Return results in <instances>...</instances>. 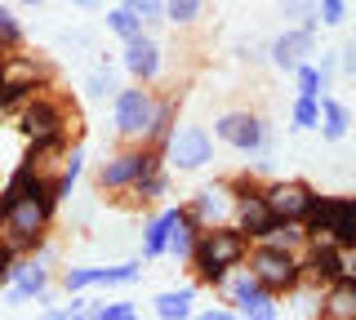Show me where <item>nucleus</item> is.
<instances>
[{
    "mask_svg": "<svg viewBox=\"0 0 356 320\" xmlns=\"http://www.w3.org/2000/svg\"><path fill=\"white\" fill-rule=\"evenodd\" d=\"M49 258H54V249L49 245H40L36 253H27V258H18V267H14V285L5 289V303L9 307H22V303H49V285H54V276H49Z\"/></svg>",
    "mask_w": 356,
    "mask_h": 320,
    "instance_id": "obj_8",
    "label": "nucleus"
},
{
    "mask_svg": "<svg viewBox=\"0 0 356 320\" xmlns=\"http://www.w3.org/2000/svg\"><path fill=\"white\" fill-rule=\"evenodd\" d=\"M14 5H27V9H36V5H44V0H14Z\"/></svg>",
    "mask_w": 356,
    "mask_h": 320,
    "instance_id": "obj_42",
    "label": "nucleus"
},
{
    "mask_svg": "<svg viewBox=\"0 0 356 320\" xmlns=\"http://www.w3.org/2000/svg\"><path fill=\"white\" fill-rule=\"evenodd\" d=\"M316 14H321V27H339L348 18V0H316Z\"/></svg>",
    "mask_w": 356,
    "mask_h": 320,
    "instance_id": "obj_37",
    "label": "nucleus"
},
{
    "mask_svg": "<svg viewBox=\"0 0 356 320\" xmlns=\"http://www.w3.org/2000/svg\"><path fill=\"white\" fill-rule=\"evenodd\" d=\"M348 276V249H339L334 240H307L303 249V280L312 285H330Z\"/></svg>",
    "mask_w": 356,
    "mask_h": 320,
    "instance_id": "obj_12",
    "label": "nucleus"
},
{
    "mask_svg": "<svg viewBox=\"0 0 356 320\" xmlns=\"http://www.w3.org/2000/svg\"><path fill=\"white\" fill-rule=\"evenodd\" d=\"M316 320H356V276H339L325 285Z\"/></svg>",
    "mask_w": 356,
    "mask_h": 320,
    "instance_id": "obj_17",
    "label": "nucleus"
},
{
    "mask_svg": "<svg viewBox=\"0 0 356 320\" xmlns=\"http://www.w3.org/2000/svg\"><path fill=\"white\" fill-rule=\"evenodd\" d=\"M232 223H236L245 236H250V245H254V240H267V236H272L276 214L267 209L263 192H254V196H241V201H236V214H232Z\"/></svg>",
    "mask_w": 356,
    "mask_h": 320,
    "instance_id": "obj_16",
    "label": "nucleus"
},
{
    "mask_svg": "<svg viewBox=\"0 0 356 320\" xmlns=\"http://www.w3.org/2000/svg\"><path fill=\"white\" fill-rule=\"evenodd\" d=\"M134 320H138V316H134Z\"/></svg>",
    "mask_w": 356,
    "mask_h": 320,
    "instance_id": "obj_44",
    "label": "nucleus"
},
{
    "mask_svg": "<svg viewBox=\"0 0 356 320\" xmlns=\"http://www.w3.org/2000/svg\"><path fill=\"white\" fill-rule=\"evenodd\" d=\"M0 58H5V49H0Z\"/></svg>",
    "mask_w": 356,
    "mask_h": 320,
    "instance_id": "obj_43",
    "label": "nucleus"
},
{
    "mask_svg": "<svg viewBox=\"0 0 356 320\" xmlns=\"http://www.w3.org/2000/svg\"><path fill=\"white\" fill-rule=\"evenodd\" d=\"M245 262H250V271L263 280V289L272 298L294 294L298 285H303V253L281 249V245H272V240H254L250 253H245Z\"/></svg>",
    "mask_w": 356,
    "mask_h": 320,
    "instance_id": "obj_2",
    "label": "nucleus"
},
{
    "mask_svg": "<svg viewBox=\"0 0 356 320\" xmlns=\"http://www.w3.org/2000/svg\"><path fill=\"white\" fill-rule=\"evenodd\" d=\"M330 240H334L339 249L356 253V196H339V223H334Z\"/></svg>",
    "mask_w": 356,
    "mask_h": 320,
    "instance_id": "obj_25",
    "label": "nucleus"
},
{
    "mask_svg": "<svg viewBox=\"0 0 356 320\" xmlns=\"http://www.w3.org/2000/svg\"><path fill=\"white\" fill-rule=\"evenodd\" d=\"M200 9H205V0H165V23L192 27L196 18H200Z\"/></svg>",
    "mask_w": 356,
    "mask_h": 320,
    "instance_id": "obj_29",
    "label": "nucleus"
},
{
    "mask_svg": "<svg viewBox=\"0 0 356 320\" xmlns=\"http://www.w3.org/2000/svg\"><path fill=\"white\" fill-rule=\"evenodd\" d=\"M116 90H120V85H116V76H111V67H94V71L85 76V94L94 98V103H107V98H116Z\"/></svg>",
    "mask_w": 356,
    "mask_h": 320,
    "instance_id": "obj_28",
    "label": "nucleus"
},
{
    "mask_svg": "<svg viewBox=\"0 0 356 320\" xmlns=\"http://www.w3.org/2000/svg\"><path fill=\"white\" fill-rule=\"evenodd\" d=\"M281 14H285V18H298V23H303V18L316 14V0H281Z\"/></svg>",
    "mask_w": 356,
    "mask_h": 320,
    "instance_id": "obj_38",
    "label": "nucleus"
},
{
    "mask_svg": "<svg viewBox=\"0 0 356 320\" xmlns=\"http://www.w3.org/2000/svg\"><path fill=\"white\" fill-rule=\"evenodd\" d=\"M214 138L227 142L232 151H241V156H263V151H272V134H267V120L254 116V112H227L214 120Z\"/></svg>",
    "mask_w": 356,
    "mask_h": 320,
    "instance_id": "obj_9",
    "label": "nucleus"
},
{
    "mask_svg": "<svg viewBox=\"0 0 356 320\" xmlns=\"http://www.w3.org/2000/svg\"><path fill=\"white\" fill-rule=\"evenodd\" d=\"M72 5H76V9H94L98 0H72Z\"/></svg>",
    "mask_w": 356,
    "mask_h": 320,
    "instance_id": "obj_41",
    "label": "nucleus"
},
{
    "mask_svg": "<svg viewBox=\"0 0 356 320\" xmlns=\"http://www.w3.org/2000/svg\"><path fill=\"white\" fill-rule=\"evenodd\" d=\"M0 49L5 53L22 49V23H18V14L9 5H0Z\"/></svg>",
    "mask_w": 356,
    "mask_h": 320,
    "instance_id": "obj_32",
    "label": "nucleus"
},
{
    "mask_svg": "<svg viewBox=\"0 0 356 320\" xmlns=\"http://www.w3.org/2000/svg\"><path fill=\"white\" fill-rule=\"evenodd\" d=\"M107 31H111V36H120V40H134L138 31H147V27H143L125 5H116V9H107Z\"/></svg>",
    "mask_w": 356,
    "mask_h": 320,
    "instance_id": "obj_30",
    "label": "nucleus"
},
{
    "mask_svg": "<svg viewBox=\"0 0 356 320\" xmlns=\"http://www.w3.org/2000/svg\"><path fill=\"white\" fill-rule=\"evenodd\" d=\"M81 174H85V147H81V142H72V147L63 151L58 169H54V192H58V201L76 187V178H81Z\"/></svg>",
    "mask_w": 356,
    "mask_h": 320,
    "instance_id": "obj_23",
    "label": "nucleus"
},
{
    "mask_svg": "<svg viewBox=\"0 0 356 320\" xmlns=\"http://www.w3.org/2000/svg\"><path fill=\"white\" fill-rule=\"evenodd\" d=\"M267 53H272V62H276L281 71L294 76L298 62H307L312 53H316V36H312V31H303V27H289V31H281V36L267 45Z\"/></svg>",
    "mask_w": 356,
    "mask_h": 320,
    "instance_id": "obj_15",
    "label": "nucleus"
},
{
    "mask_svg": "<svg viewBox=\"0 0 356 320\" xmlns=\"http://www.w3.org/2000/svg\"><path fill=\"white\" fill-rule=\"evenodd\" d=\"M14 125H18V134L27 142L31 138H54V134H67V129H72V112H67V103L58 94L40 90V94H31L27 103L18 107Z\"/></svg>",
    "mask_w": 356,
    "mask_h": 320,
    "instance_id": "obj_5",
    "label": "nucleus"
},
{
    "mask_svg": "<svg viewBox=\"0 0 356 320\" xmlns=\"http://www.w3.org/2000/svg\"><path fill=\"white\" fill-rule=\"evenodd\" d=\"M152 120H156V94L147 85H125V90H116L111 98V125H116V138L134 147V142H147L152 134Z\"/></svg>",
    "mask_w": 356,
    "mask_h": 320,
    "instance_id": "obj_3",
    "label": "nucleus"
},
{
    "mask_svg": "<svg viewBox=\"0 0 356 320\" xmlns=\"http://www.w3.org/2000/svg\"><path fill=\"white\" fill-rule=\"evenodd\" d=\"M236 320H276V303H267L263 312H250V316H236Z\"/></svg>",
    "mask_w": 356,
    "mask_h": 320,
    "instance_id": "obj_40",
    "label": "nucleus"
},
{
    "mask_svg": "<svg viewBox=\"0 0 356 320\" xmlns=\"http://www.w3.org/2000/svg\"><path fill=\"white\" fill-rule=\"evenodd\" d=\"M120 67H125L129 81H138V85H152L156 76H161L165 58H161V45H156L152 31H138L134 40H125V49H120Z\"/></svg>",
    "mask_w": 356,
    "mask_h": 320,
    "instance_id": "obj_11",
    "label": "nucleus"
},
{
    "mask_svg": "<svg viewBox=\"0 0 356 320\" xmlns=\"http://www.w3.org/2000/svg\"><path fill=\"white\" fill-rule=\"evenodd\" d=\"M120 5H125V9H129V14L138 18V23L147 27V31L165 23V0H120Z\"/></svg>",
    "mask_w": 356,
    "mask_h": 320,
    "instance_id": "obj_31",
    "label": "nucleus"
},
{
    "mask_svg": "<svg viewBox=\"0 0 356 320\" xmlns=\"http://www.w3.org/2000/svg\"><path fill=\"white\" fill-rule=\"evenodd\" d=\"M178 129V98H156V120H152V134H147V147L165 151L170 134Z\"/></svg>",
    "mask_w": 356,
    "mask_h": 320,
    "instance_id": "obj_24",
    "label": "nucleus"
},
{
    "mask_svg": "<svg viewBox=\"0 0 356 320\" xmlns=\"http://www.w3.org/2000/svg\"><path fill=\"white\" fill-rule=\"evenodd\" d=\"M289 125H294V129H316L321 125V98L298 94L294 107H289Z\"/></svg>",
    "mask_w": 356,
    "mask_h": 320,
    "instance_id": "obj_27",
    "label": "nucleus"
},
{
    "mask_svg": "<svg viewBox=\"0 0 356 320\" xmlns=\"http://www.w3.org/2000/svg\"><path fill=\"white\" fill-rule=\"evenodd\" d=\"M129 192L138 196L143 205H156V201H165V196H170V174H165L161 165H156V169H147V174H143L138 183L129 187Z\"/></svg>",
    "mask_w": 356,
    "mask_h": 320,
    "instance_id": "obj_26",
    "label": "nucleus"
},
{
    "mask_svg": "<svg viewBox=\"0 0 356 320\" xmlns=\"http://www.w3.org/2000/svg\"><path fill=\"white\" fill-rule=\"evenodd\" d=\"M339 67L348 71V76H356V40H348V45H343V53H339Z\"/></svg>",
    "mask_w": 356,
    "mask_h": 320,
    "instance_id": "obj_39",
    "label": "nucleus"
},
{
    "mask_svg": "<svg viewBox=\"0 0 356 320\" xmlns=\"http://www.w3.org/2000/svg\"><path fill=\"white\" fill-rule=\"evenodd\" d=\"M49 223H54V214H44L36 201H18L5 218H0V240H5V245H14L22 258H27V253H36L44 245V231H49Z\"/></svg>",
    "mask_w": 356,
    "mask_h": 320,
    "instance_id": "obj_6",
    "label": "nucleus"
},
{
    "mask_svg": "<svg viewBox=\"0 0 356 320\" xmlns=\"http://www.w3.org/2000/svg\"><path fill=\"white\" fill-rule=\"evenodd\" d=\"M200 227L192 214H187V205H183V214H178V223L170 231V245H165V258H174V262H192V249H196V240H200Z\"/></svg>",
    "mask_w": 356,
    "mask_h": 320,
    "instance_id": "obj_19",
    "label": "nucleus"
},
{
    "mask_svg": "<svg viewBox=\"0 0 356 320\" xmlns=\"http://www.w3.org/2000/svg\"><path fill=\"white\" fill-rule=\"evenodd\" d=\"M245 253H250V236L236 227V223H218V227H205L192 249V271L200 285L209 289H222L227 276L245 267Z\"/></svg>",
    "mask_w": 356,
    "mask_h": 320,
    "instance_id": "obj_1",
    "label": "nucleus"
},
{
    "mask_svg": "<svg viewBox=\"0 0 356 320\" xmlns=\"http://www.w3.org/2000/svg\"><path fill=\"white\" fill-rule=\"evenodd\" d=\"M89 312H94V320H134V316H138L134 303H94Z\"/></svg>",
    "mask_w": 356,
    "mask_h": 320,
    "instance_id": "obj_36",
    "label": "nucleus"
},
{
    "mask_svg": "<svg viewBox=\"0 0 356 320\" xmlns=\"http://www.w3.org/2000/svg\"><path fill=\"white\" fill-rule=\"evenodd\" d=\"M294 81H298V94H307V98H321V94H330V85L321 81V71H316V62H298L294 67Z\"/></svg>",
    "mask_w": 356,
    "mask_h": 320,
    "instance_id": "obj_33",
    "label": "nucleus"
},
{
    "mask_svg": "<svg viewBox=\"0 0 356 320\" xmlns=\"http://www.w3.org/2000/svg\"><path fill=\"white\" fill-rule=\"evenodd\" d=\"M18 258H22V253H18L14 245H5V240H0V294L14 285V267H18Z\"/></svg>",
    "mask_w": 356,
    "mask_h": 320,
    "instance_id": "obj_35",
    "label": "nucleus"
},
{
    "mask_svg": "<svg viewBox=\"0 0 356 320\" xmlns=\"http://www.w3.org/2000/svg\"><path fill=\"white\" fill-rule=\"evenodd\" d=\"M156 320H192L196 316V285H183V289H165L156 294Z\"/></svg>",
    "mask_w": 356,
    "mask_h": 320,
    "instance_id": "obj_21",
    "label": "nucleus"
},
{
    "mask_svg": "<svg viewBox=\"0 0 356 320\" xmlns=\"http://www.w3.org/2000/svg\"><path fill=\"white\" fill-rule=\"evenodd\" d=\"M263 201L276 214V223H303V214L312 209L316 192L298 178H276V183H263Z\"/></svg>",
    "mask_w": 356,
    "mask_h": 320,
    "instance_id": "obj_10",
    "label": "nucleus"
},
{
    "mask_svg": "<svg viewBox=\"0 0 356 320\" xmlns=\"http://www.w3.org/2000/svg\"><path fill=\"white\" fill-rule=\"evenodd\" d=\"M183 209H161L156 218L143 223V258H165V245H170V231L178 223Z\"/></svg>",
    "mask_w": 356,
    "mask_h": 320,
    "instance_id": "obj_18",
    "label": "nucleus"
},
{
    "mask_svg": "<svg viewBox=\"0 0 356 320\" xmlns=\"http://www.w3.org/2000/svg\"><path fill=\"white\" fill-rule=\"evenodd\" d=\"M187 214H192L200 227L232 223V214H236V196H232L227 183H209V187H200L192 201H187Z\"/></svg>",
    "mask_w": 356,
    "mask_h": 320,
    "instance_id": "obj_13",
    "label": "nucleus"
},
{
    "mask_svg": "<svg viewBox=\"0 0 356 320\" xmlns=\"http://www.w3.org/2000/svg\"><path fill=\"white\" fill-rule=\"evenodd\" d=\"M321 138L325 142H339V138H348V129H352V112H348V103H339V98H330V94H321Z\"/></svg>",
    "mask_w": 356,
    "mask_h": 320,
    "instance_id": "obj_22",
    "label": "nucleus"
},
{
    "mask_svg": "<svg viewBox=\"0 0 356 320\" xmlns=\"http://www.w3.org/2000/svg\"><path fill=\"white\" fill-rule=\"evenodd\" d=\"M58 285L67 294H85V289H94V267H67L58 276Z\"/></svg>",
    "mask_w": 356,
    "mask_h": 320,
    "instance_id": "obj_34",
    "label": "nucleus"
},
{
    "mask_svg": "<svg viewBox=\"0 0 356 320\" xmlns=\"http://www.w3.org/2000/svg\"><path fill=\"white\" fill-rule=\"evenodd\" d=\"M334 223H339V196H316V201H312V209L303 214L307 240H330Z\"/></svg>",
    "mask_w": 356,
    "mask_h": 320,
    "instance_id": "obj_20",
    "label": "nucleus"
},
{
    "mask_svg": "<svg viewBox=\"0 0 356 320\" xmlns=\"http://www.w3.org/2000/svg\"><path fill=\"white\" fill-rule=\"evenodd\" d=\"M156 165H161V151L147 147V142H134V147H120L116 156H107L103 165H98L94 183H98V192L116 196V192H129V187L138 183L147 169H156Z\"/></svg>",
    "mask_w": 356,
    "mask_h": 320,
    "instance_id": "obj_4",
    "label": "nucleus"
},
{
    "mask_svg": "<svg viewBox=\"0 0 356 320\" xmlns=\"http://www.w3.org/2000/svg\"><path fill=\"white\" fill-rule=\"evenodd\" d=\"M161 160L170 165V169H178V174L205 169V165L214 160V134H209L205 125H183V129H174L170 142H165V151H161Z\"/></svg>",
    "mask_w": 356,
    "mask_h": 320,
    "instance_id": "obj_7",
    "label": "nucleus"
},
{
    "mask_svg": "<svg viewBox=\"0 0 356 320\" xmlns=\"http://www.w3.org/2000/svg\"><path fill=\"white\" fill-rule=\"evenodd\" d=\"M222 294H227V307L236 316H250V312H263L267 303H272V294L263 289V280L254 276L250 267H236L227 276V285H222Z\"/></svg>",
    "mask_w": 356,
    "mask_h": 320,
    "instance_id": "obj_14",
    "label": "nucleus"
}]
</instances>
